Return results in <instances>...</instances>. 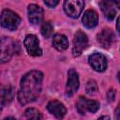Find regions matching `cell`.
I'll list each match as a JSON object with an SVG mask.
<instances>
[{"label":"cell","instance_id":"1","mask_svg":"<svg viewBox=\"0 0 120 120\" xmlns=\"http://www.w3.org/2000/svg\"><path fill=\"white\" fill-rule=\"evenodd\" d=\"M43 78L44 75L39 70H31L23 75L18 92V100L22 105L31 103L38 98L41 92Z\"/></svg>","mask_w":120,"mask_h":120},{"label":"cell","instance_id":"2","mask_svg":"<svg viewBox=\"0 0 120 120\" xmlns=\"http://www.w3.org/2000/svg\"><path fill=\"white\" fill-rule=\"evenodd\" d=\"M17 43L11 38H0V64L8 62L17 51Z\"/></svg>","mask_w":120,"mask_h":120},{"label":"cell","instance_id":"3","mask_svg":"<svg viewBox=\"0 0 120 120\" xmlns=\"http://www.w3.org/2000/svg\"><path fill=\"white\" fill-rule=\"evenodd\" d=\"M21 17L15 13L14 11L10 9H5L2 11L0 15V23L2 27L9 30V31H14L18 28V26L21 23Z\"/></svg>","mask_w":120,"mask_h":120},{"label":"cell","instance_id":"4","mask_svg":"<svg viewBox=\"0 0 120 120\" xmlns=\"http://www.w3.org/2000/svg\"><path fill=\"white\" fill-rule=\"evenodd\" d=\"M88 46V38L87 36L81 30H78L73 38V48L72 54L73 56H79Z\"/></svg>","mask_w":120,"mask_h":120},{"label":"cell","instance_id":"5","mask_svg":"<svg viewBox=\"0 0 120 120\" xmlns=\"http://www.w3.org/2000/svg\"><path fill=\"white\" fill-rule=\"evenodd\" d=\"M84 2L81 0H67L64 2V10L70 18H78L83 9Z\"/></svg>","mask_w":120,"mask_h":120},{"label":"cell","instance_id":"6","mask_svg":"<svg viewBox=\"0 0 120 120\" xmlns=\"http://www.w3.org/2000/svg\"><path fill=\"white\" fill-rule=\"evenodd\" d=\"M23 44L29 55L37 57L42 54V50L39 46V40L35 35H26Z\"/></svg>","mask_w":120,"mask_h":120},{"label":"cell","instance_id":"7","mask_svg":"<svg viewBox=\"0 0 120 120\" xmlns=\"http://www.w3.org/2000/svg\"><path fill=\"white\" fill-rule=\"evenodd\" d=\"M76 108L81 114H84L85 112L94 113L99 109V103L94 99H87L85 97H80L77 100Z\"/></svg>","mask_w":120,"mask_h":120},{"label":"cell","instance_id":"8","mask_svg":"<svg viewBox=\"0 0 120 120\" xmlns=\"http://www.w3.org/2000/svg\"><path fill=\"white\" fill-rule=\"evenodd\" d=\"M88 62L92 68L98 72H103L107 69L108 67V61L105 55L99 53V52H95L91 54L88 58Z\"/></svg>","mask_w":120,"mask_h":120},{"label":"cell","instance_id":"9","mask_svg":"<svg viewBox=\"0 0 120 120\" xmlns=\"http://www.w3.org/2000/svg\"><path fill=\"white\" fill-rule=\"evenodd\" d=\"M68 82L66 85V95L68 97H72L79 88V75L77 71L73 68L69 69L68 72Z\"/></svg>","mask_w":120,"mask_h":120},{"label":"cell","instance_id":"10","mask_svg":"<svg viewBox=\"0 0 120 120\" xmlns=\"http://www.w3.org/2000/svg\"><path fill=\"white\" fill-rule=\"evenodd\" d=\"M114 33L110 28H103L97 36V39L103 48H110L114 42Z\"/></svg>","mask_w":120,"mask_h":120},{"label":"cell","instance_id":"11","mask_svg":"<svg viewBox=\"0 0 120 120\" xmlns=\"http://www.w3.org/2000/svg\"><path fill=\"white\" fill-rule=\"evenodd\" d=\"M28 20L32 24H38L41 22L43 19V8L36 4H30L27 8Z\"/></svg>","mask_w":120,"mask_h":120},{"label":"cell","instance_id":"12","mask_svg":"<svg viewBox=\"0 0 120 120\" xmlns=\"http://www.w3.org/2000/svg\"><path fill=\"white\" fill-rule=\"evenodd\" d=\"M47 110L58 120L63 119L67 113V109L65 105L58 100H51L47 104Z\"/></svg>","mask_w":120,"mask_h":120},{"label":"cell","instance_id":"13","mask_svg":"<svg viewBox=\"0 0 120 120\" xmlns=\"http://www.w3.org/2000/svg\"><path fill=\"white\" fill-rule=\"evenodd\" d=\"M82 22L88 29H92V28L96 27L98 25V13L93 9L86 10L84 12V14L82 15Z\"/></svg>","mask_w":120,"mask_h":120},{"label":"cell","instance_id":"14","mask_svg":"<svg viewBox=\"0 0 120 120\" xmlns=\"http://www.w3.org/2000/svg\"><path fill=\"white\" fill-rule=\"evenodd\" d=\"M114 5L115 2H110V1H101L99 3L102 12L109 21H112L116 15V9L114 8Z\"/></svg>","mask_w":120,"mask_h":120},{"label":"cell","instance_id":"15","mask_svg":"<svg viewBox=\"0 0 120 120\" xmlns=\"http://www.w3.org/2000/svg\"><path fill=\"white\" fill-rule=\"evenodd\" d=\"M52 46L57 51H65L68 48V39L65 35L55 34L52 38Z\"/></svg>","mask_w":120,"mask_h":120},{"label":"cell","instance_id":"16","mask_svg":"<svg viewBox=\"0 0 120 120\" xmlns=\"http://www.w3.org/2000/svg\"><path fill=\"white\" fill-rule=\"evenodd\" d=\"M11 99L10 96V90L6 88L5 86L0 84V113L2 112V110L7 102H9Z\"/></svg>","mask_w":120,"mask_h":120},{"label":"cell","instance_id":"17","mask_svg":"<svg viewBox=\"0 0 120 120\" xmlns=\"http://www.w3.org/2000/svg\"><path fill=\"white\" fill-rule=\"evenodd\" d=\"M24 115L28 120H41L42 113L36 108H28L24 112Z\"/></svg>","mask_w":120,"mask_h":120},{"label":"cell","instance_id":"18","mask_svg":"<svg viewBox=\"0 0 120 120\" xmlns=\"http://www.w3.org/2000/svg\"><path fill=\"white\" fill-rule=\"evenodd\" d=\"M52 32H53V27L50 22H45L42 23L41 28H40V33L44 38H50L52 36Z\"/></svg>","mask_w":120,"mask_h":120},{"label":"cell","instance_id":"19","mask_svg":"<svg viewBox=\"0 0 120 120\" xmlns=\"http://www.w3.org/2000/svg\"><path fill=\"white\" fill-rule=\"evenodd\" d=\"M98 84H97L96 81L89 80L87 82V84H86V87H85V90H86V93L87 94L92 95V94L96 93L98 91Z\"/></svg>","mask_w":120,"mask_h":120},{"label":"cell","instance_id":"20","mask_svg":"<svg viewBox=\"0 0 120 120\" xmlns=\"http://www.w3.org/2000/svg\"><path fill=\"white\" fill-rule=\"evenodd\" d=\"M59 1L58 0H45L44 1V4L50 8H54L56 5H58Z\"/></svg>","mask_w":120,"mask_h":120},{"label":"cell","instance_id":"21","mask_svg":"<svg viewBox=\"0 0 120 120\" xmlns=\"http://www.w3.org/2000/svg\"><path fill=\"white\" fill-rule=\"evenodd\" d=\"M114 97H115L114 89H110V91L108 92V99H109V101H112L114 99Z\"/></svg>","mask_w":120,"mask_h":120},{"label":"cell","instance_id":"22","mask_svg":"<svg viewBox=\"0 0 120 120\" xmlns=\"http://www.w3.org/2000/svg\"><path fill=\"white\" fill-rule=\"evenodd\" d=\"M98 120H111V118L108 115H103V116H100Z\"/></svg>","mask_w":120,"mask_h":120},{"label":"cell","instance_id":"23","mask_svg":"<svg viewBox=\"0 0 120 120\" xmlns=\"http://www.w3.org/2000/svg\"><path fill=\"white\" fill-rule=\"evenodd\" d=\"M3 120H16L14 117H12V116H8V117H6V118H4Z\"/></svg>","mask_w":120,"mask_h":120}]
</instances>
